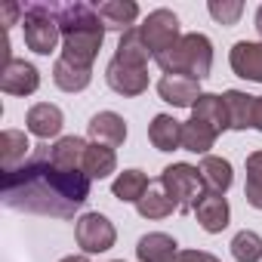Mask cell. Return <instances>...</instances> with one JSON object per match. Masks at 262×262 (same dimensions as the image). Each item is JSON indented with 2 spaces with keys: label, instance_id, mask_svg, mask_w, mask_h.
I'll use <instances>...</instances> for the list:
<instances>
[{
  "label": "cell",
  "instance_id": "obj_34",
  "mask_svg": "<svg viewBox=\"0 0 262 262\" xmlns=\"http://www.w3.org/2000/svg\"><path fill=\"white\" fill-rule=\"evenodd\" d=\"M253 126L262 133V96H256V108H253Z\"/></svg>",
  "mask_w": 262,
  "mask_h": 262
},
{
  "label": "cell",
  "instance_id": "obj_36",
  "mask_svg": "<svg viewBox=\"0 0 262 262\" xmlns=\"http://www.w3.org/2000/svg\"><path fill=\"white\" fill-rule=\"evenodd\" d=\"M256 31H259V34H262V7H259V10H256Z\"/></svg>",
  "mask_w": 262,
  "mask_h": 262
},
{
  "label": "cell",
  "instance_id": "obj_7",
  "mask_svg": "<svg viewBox=\"0 0 262 262\" xmlns=\"http://www.w3.org/2000/svg\"><path fill=\"white\" fill-rule=\"evenodd\" d=\"M74 237H77V247L83 253H105V250L114 247L117 231L108 222V216H102V213H83L77 219V225H74Z\"/></svg>",
  "mask_w": 262,
  "mask_h": 262
},
{
  "label": "cell",
  "instance_id": "obj_29",
  "mask_svg": "<svg viewBox=\"0 0 262 262\" xmlns=\"http://www.w3.org/2000/svg\"><path fill=\"white\" fill-rule=\"evenodd\" d=\"M244 198L250 207L262 210V151L247 155V185H244Z\"/></svg>",
  "mask_w": 262,
  "mask_h": 262
},
{
  "label": "cell",
  "instance_id": "obj_13",
  "mask_svg": "<svg viewBox=\"0 0 262 262\" xmlns=\"http://www.w3.org/2000/svg\"><path fill=\"white\" fill-rule=\"evenodd\" d=\"M194 216H198V225H201L204 231L219 234V231L228 228V216H231V210H228V201H225L222 194L204 191V198H201L198 207H194Z\"/></svg>",
  "mask_w": 262,
  "mask_h": 262
},
{
  "label": "cell",
  "instance_id": "obj_5",
  "mask_svg": "<svg viewBox=\"0 0 262 262\" xmlns=\"http://www.w3.org/2000/svg\"><path fill=\"white\" fill-rule=\"evenodd\" d=\"M161 185L170 194V201L176 204L179 213H194L198 201L204 198V179L201 170L191 164H170L161 173Z\"/></svg>",
  "mask_w": 262,
  "mask_h": 262
},
{
  "label": "cell",
  "instance_id": "obj_18",
  "mask_svg": "<svg viewBox=\"0 0 262 262\" xmlns=\"http://www.w3.org/2000/svg\"><path fill=\"white\" fill-rule=\"evenodd\" d=\"M148 139L158 151H176L182 148V120L170 117V114H158L148 123Z\"/></svg>",
  "mask_w": 262,
  "mask_h": 262
},
{
  "label": "cell",
  "instance_id": "obj_12",
  "mask_svg": "<svg viewBox=\"0 0 262 262\" xmlns=\"http://www.w3.org/2000/svg\"><path fill=\"white\" fill-rule=\"evenodd\" d=\"M86 129H90V139H93V142L108 145V148H117V145H123V139H126V120H123L120 114H114V111H99V114H93V120L86 123Z\"/></svg>",
  "mask_w": 262,
  "mask_h": 262
},
{
  "label": "cell",
  "instance_id": "obj_15",
  "mask_svg": "<svg viewBox=\"0 0 262 262\" xmlns=\"http://www.w3.org/2000/svg\"><path fill=\"white\" fill-rule=\"evenodd\" d=\"M136 256H139V262H173L179 256V244L164 231H148L139 237Z\"/></svg>",
  "mask_w": 262,
  "mask_h": 262
},
{
  "label": "cell",
  "instance_id": "obj_16",
  "mask_svg": "<svg viewBox=\"0 0 262 262\" xmlns=\"http://www.w3.org/2000/svg\"><path fill=\"white\" fill-rule=\"evenodd\" d=\"M99 10V19L105 22V28L108 31H129L136 25V19H139V7L133 4V0H105V4H99L96 7Z\"/></svg>",
  "mask_w": 262,
  "mask_h": 262
},
{
  "label": "cell",
  "instance_id": "obj_1",
  "mask_svg": "<svg viewBox=\"0 0 262 262\" xmlns=\"http://www.w3.org/2000/svg\"><path fill=\"white\" fill-rule=\"evenodd\" d=\"M90 176L83 170H62L50 161V145H37L31 158L4 173V204L19 213L71 219L90 198Z\"/></svg>",
  "mask_w": 262,
  "mask_h": 262
},
{
  "label": "cell",
  "instance_id": "obj_11",
  "mask_svg": "<svg viewBox=\"0 0 262 262\" xmlns=\"http://www.w3.org/2000/svg\"><path fill=\"white\" fill-rule=\"evenodd\" d=\"M228 62H231V71L244 80H256L262 83V43H253V40H237L228 53Z\"/></svg>",
  "mask_w": 262,
  "mask_h": 262
},
{
  "label": "cell",
  "instance_id": "obj_8",
  "mask_svg": "<svg viewBox=\"0 0 262 262\" xmlns=\"http://www.w3.org/2000/svg\"><path fill=\"white\" fill-rule=\"evenodd\" d=\"M105 80L117 96H142L148 90V68L123 65V62L111 59L108 68H105Z\"/></svg>",
  "mask_w": 262,
  "mask_h": 262
},
{
  "label": "cell",
  "instance_id": "obj_21",
  "mask_svg": "<svg viewBox=\"0 0 262 262\" xmlns=\"http://www.w3.org/2000/svg\"><path fill=\"white\" fill-rule=\"evenodd\" d=\"M191 117L201 120V123H207V126H213L216 133L228 129V111H225L222 96H216V93H201V99L191 108Z\"/></svg>",
  "mask_w": 262,
  "mask_h": 262
},
{
  "label": "cell",
  "instance_id": "obj_24",
  "mask_svg": "<svg viewBox=\"0 0 262 262\" xmlns=\"http://www.w3.org/2000/svg\"><path fill=\"white\" fill-rule=\"evenodd\" d=\"M90 80H93V68L71 65V62H65L62 56L56 59V65H53V83H56L59 90H65V93H80V90L90 86Z\"/></svg>",
  "mask_w": 262,
  "mask_h": 262
},
{
  "label": "cell",
  "instance_id": "obj_27",
  "mask_svg": "<svg viewBox=\"0 0 262 262\" xmlns=\"http://www.w3.org/2000/svg\"><path fill=\"white\" fill-rule=\"evenodd\" d=\"M114 170H117V155H114V148L93 142V145L86 148V158H83V173H86L90 179H108Z\"/></svg>",
  "mask_w": 262,
  "mask_h": 262
},
{
  "label": "cell",
  "instance_id": "obj_10",
  "mask_svg": "<svg viewBox=\"0 0 262 262\" xmlns=\"http://www.w3.org/2000/svg\"><path fill=\"white\" fill-rule=\"evenodd\" d=\"M158 93L164 102L176 108H194V102L201 99V80L185 77V74H164L158 83Z\"/></svg>",
  "mask_w": 262,
  "mask_h": 262
},
{
  "label": "cell",
  "instance_id": "obj_4",
  "mask_svg": "<svg viewBox=\"0 0 262 262\" xmlns=\"http://www.w3.org/2000/svg\"><path fill=\"white\" fill-rule=\"evenodd\" d=\"M25 28V43L31 53L37 56H50L62 37L59 31V4H28L25 13H22V22Z\"/></svg>",
  "mask_w": 262,
  "mask_h": 262
},
{
  "label": "cell",
  "instance_id": "obj_35",
  "mask_svg": "<svg viewBox=\"0 0 262 262\" xmlns=\"http://www.w3.org/2000/svg\"><path fill=\"white\" fill-rule=\"evenodd\" d=\"M62 262H90V259H86V256H65Z\"/></svg>",
  "mask_w": 262,
  "mask_h": 262
},
{
  "label": "cell",
  "instance_id": "obj_22",
  "mask_svg": "<svg viewBox=\"0 0 262 262\" xmlns=\"http://www.w3.org/2000/svg\"><path fill=\"white\" fill-rule=\"evenodd\" d=\"M86 142L80 136H62L53 148H50V161L62 170H83V158H86Z\"/></svg>",
  "mask_w": 262,
  "mask_h": 262
},
{
  "label": "cell",
  "instance_id": "obj_30",
  "mask_svg": "<svg viewBox=\"0 0 262 262\" xmlns=\"http://www.w3.org/2000/svg\"><path fill=\"white\" fill-rule=\"evenodd\" d=\"M231 256L237 262H259L262 259V237L256 231H237L231 241Z\"/></svg>",
  "mask_w": 262,
  "mask_h": 262
},
{
  "label": "cell",
  "instance_id": "obj_23",
  "mask_svg": "<svg viewBox=\"0 0 262 262\" xmlns=\"http://www.w3.org/2000/svg\"><path fill=\"white\" fill-rule=\"evenodd\" d=\"M148 188H151V182H148V176H145L142 170H123V173L114 179L111 194H114L117 201H123V204H139Z\"/></svg>",
  "mask_w": 262,
  "mask_h": 262
},
{
  "label": "cell",
  "instance_id": "obj_32",
  "mask_svg": "<svg viewBox=\"0 0 262 262\" xmlns=\"http://www.w3.org/2000/svg\"><path fill=\"white\" fill-rule=\"evenodd\" d=\"M173 262H222V259H216L207 250H179V256Z\"/></svg>",
  "mask_w": 262,
  "mask_h": 262
},
{
  "label": "cell",
  "instance_id": "obj_19",
  "mask_svg": "<svg viewBox=\"0 0 262 262\" xmlns=\"http://www.w3.org/2000/svg\"><path fill=\"white\" fill-rule=\"evenodd\" d=\"M114 59H117V62H123V65L148 68V59H155V56H151V50L145 47V40H142V31H139V28H129V31H123V34H120Z\"/></svg>",
  "mask_w": 262,
  "mask_h": 262
},
{
  "label": "cell",
  "instance_id": "obj_33",
  "mask_svg": "<svg viewBox=\"0 0 262 262\" xmlns=\"http://www.w3.org/2000/svg\"><path fill=\"white\" fill-rule=\"evenodd\" d=\"M22 13H25L22 4H4V28L16 25V19H22Z\"/></svg>",
  "mask_w": 262,
  "mask_h": 262
},
{
  "label": "cell",
  "instance_id": "obj_20",
  "mask_svg": "<svg viewBox=\"0 0 262 262\" xmlns=\"http://www.w3.org/2000/svg\"><path fill=\"white\" fill-rule=\"evenodd\" d=\"M225 111H228V129H247L253 126V108H256V96L241 93V90H228L222 93Z\"/></svg>",
  "mask_w": 262,
  "mask_h": 262
},
{
  "label": "cell",
  "instance_id": "obj_6",
  "mask_svg": "<svg viewBox=\"0 0 262 262\" xmlns=\"http://www.w3.org/2000/svg\"><path fill=\"white\" fill-rule=\"evenodd\" d=\"M139 31H142V40H145V47L151 50L155 59H158L161 53L173 50V47L182 40L179 19H176L173 10H155V13H148V19L139 25Z\"/></svg>",
  "mask_w": 262,
  "mask_h": 262
},
{
  "label": "cell",
  "instance_id": "obj_14",
  "mask_svg": "<svg viewBox=\"0 0 262 262\" xmlns=\"http://www.w3.org/2000/svg\"><path fill=\"white\" fill-rule=\"evenodd\" d=\"M25 123H28V129H31L37 139H53V136H59V129H62L65 117H62V108H59V105L37 102V105L28 108Z\"/></svg>",
  "mask_w": 262,
  "mask_h": 262
},
{
  "label": "cell",
  "instance_id": "obj_25",
  "mask_svg": "<svg viewBox=\"0 0 262 262\" xmlns=\"http://www.w3.org/2000/svg\"><path fill=\"white\" fill-rule=\"evenodd\" d=\"M216 139H219L216 129L201 123V120H194V117L182 123V148L191 151V155H204L207 158V151L216 145Z\"/></svg>",
  "mask_w": 262,
  "mask_h": 262
},
{
  "label": "cell",
  "instance_id": "obj_28",
  "mask_svg": "<svg viewBox=\"0 0 262 262\" xmlns=\"http://www.w3.org/2000/svg\"><path fill=\"white\" fill-rule=\"evenodd\" d=\"M136 210H139V216L142 219H167L173 210H176V204L170 201V194L164 191V185H161V179L145 191V198L136 204Z\"/></svg>",
  "mask_w": 262,
  "mask_h": 262
},
{
  "label": "cell",
  "instance_id": "obj_31",
  "mask_svg": "<svg viewBox=\"0 0 262 262\" xmlns=\"http://www.w3.org/2000/svg\"><path fill=\"white\" fill-rule=\"evenodd\" d=\"M241 13H244V4L241 0H231V4H219V0H210V16L216 19V22H222V25H234L237 19H241Z\"/></svg>",
  "mask_w": 262,
  "mask_h": 262
},
{
  "label": "cell",
  "instance_id": "obj_2",
  "mask_svg": "<svg viewBox=\"0 0 262 262\" xmlns=\"http://www.w3.org/2000/svg\"><path fill=\"white\" fill-rule=\"evenodd\" d=\"M59 31H62V59L80 68H93L108 31L105 22L99 19V10L93 4H83V0L59 4Z\"/></svg>",
  "mask_w": 262,
  "mask_h": 262
},
{
  "label": "cell",
  "instance_id": "obj_3",
  "mask_svg": "<svg viewBox=\"0 0 262 262\" xmlns=\"http://www.w3.org/2000/svg\"><path fill=\"white\" fill-rule=\"evenodd\" d=\"M161 65L164 74H185V77H194V80H204L210 77V68H213V43L207 34H182V40L161 53L155 59Z\"/></svg>",
  "mask_w": 262,
  "mask_h": 262
},
{
  "label": "cell",
  "instance_id": "obj_17",
  "mask_svg": "<svg viewBox=\"0 0 262 262\" xmlns=\"http://www.w3.org/2000/svg\"><path fill=\"white\" fill-rule=\"evenodd\" d=\"M28 151H31V142L22 129H4L0 133V167H4V173L19 170L28 161Z\"/></svg>",
  "mask_w": 262,
  "mask_h": 262
},
{
  "label": "cell",
  "instance_id": "obj_37",
  "mask_svg": "<svg viewBox=\"0 0 262 262\" xmlns=\"http://www.w3.org/2000/svg\"><path fill=\"white\" fill-rule=\"evenodd\" d=\"M114 262H123V259H114Z\"/></svg>",
  "mask_w": 262,
  "mask_h": 262
},
{
  "label": "cell",
  "instance_id": "obj_26",
  "mask_svg": "<svg viewBox=\"0 0 262 262\" xmlns=\"http://www.w3.org/2000/svg\"><path fill=\"white\" fill-rule=\"evenodd\" d=\"M201 179H204V185L213 191V194H225L228 188H231V164L225 161V158H213V155H207L204 161H201Z\"/></svg>",
  "mask_w": 262,
  "mask_h": 262
},
{
  "label": "cell",
  "instance_id": "obj_9",
  "mask_svg": "<svg viewBox=\"0 0 262 262\" xmlns=\"http://www.w3.org/2000/svg\"><path fill=\"white\" fill-rule=\"evenodd\" d=\"M37 86H40V74L25 59H13L0 71V90L10 96H31V93H37Z\"/></svg>",
  "mask_w": 262,
  "mask_h": 262
}]
</instances>
